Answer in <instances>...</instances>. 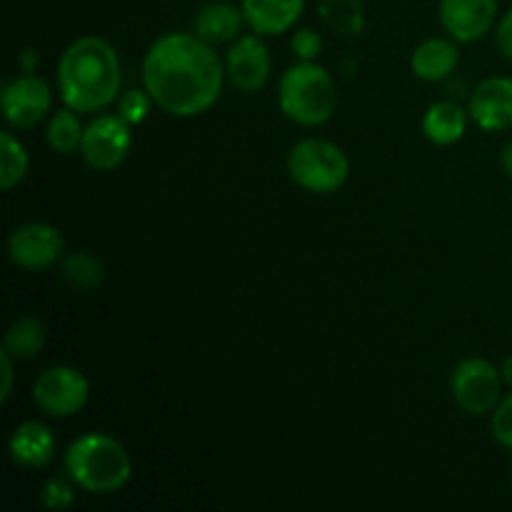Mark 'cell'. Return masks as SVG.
Returning <instances> with one entry per match:
<instances>
[{"label":"cell","mask_w":512,"mask_h":512,"mask_svg":"<svg viewBox=\"0 0 512 512\" xmlns=\"http://www.w3.org/2000/svg\"><path fill=\"white\" fill-rule=\"evenodd\" d=\"M288 175L295 185L315 195H330L350 178V160L340 145L323 138H305L288 153Z\"/></svg>","instance_id":"5b68a950"},{"label":"cell","mask_w":512,"mask_h":512,"mask_svg":"<svg viewBox=\"0 0 512 512\" xmlns=\"http://www.w3.org/2000/svg\"><path fill=\"white\" fill-rule=\"evenodd\" d=\"M30 170V155L20 138L10 130L0 133V188L13 190L25 180Z\"/></svg>","instance_id":"44dd1931"},{"label":"cell","mask_w":512,"mask_h":512,"mask_svg":"<svg viewBox=\"0 0 512 512\" xmlns=\"http://www.w3.org/2000/svg\"><path fill=\"white\" fill-rule=\"evenodd\" d=\"M60 273L73 288L93 290L103 283L105 265L93 253H70L68 258H63Z\"/></svg>","instance_id":"7402d4cb"},{"label":"cell","mask_w":512,"mask_h":512,"mask_svg":"<svg viewBox=\"0 0 512 512\" xmlns=\"http://www.w3.org/2000/svg\"><path fill=\"white\" fill-rule=\"evenodd\" d=\"M33 400L50 418H73L88 405L90 383L78 368L53 365L33 383Z\"/></svg>","instance_id":"ba28073f"},{"label":"cell","mask_w":512,"mask_h":512,"mask_svg":"<svg viewBox=\"0 0 512 512\" xmlns=\"http://www.w3.org/2000/svg\"><path fill=\"white\" fill-rule=\"evenodd\" d=\"M470 113L453 100H438L423 115V133L433 145L448 148L463 140Z\"/></svg>","instance_id":"ac0fdd59"},{"label":"cell","mask_w":512,"mask_h":512,"mask_svg":"<svg viewBox=\"0 0 512 512\" xmlns=\"http://www.w3.org/2000/svg\"><path fill=\"white\" fill-rule=\"evenodd\" d=\"M50 108L53 90L40 75L25 73L3 85V118L10 128H35L48 118Z\"/></svg>","instance_id":"9c48e42d"},{"label":"cell","mask_w":512,"mask_h":512,"mask_svg":"<svg viewBox=\"0 0 512 512\" xmlns=\"http://www.w3.org/2000/svg\"><path fill=\"white\" fill-rule=\"evenodd\" d=\"M490 430H493V438L498 440L503 448L512 450V390L508 395H503V400L498 403V408L493 410Z\"/></svg>","instance_id":"d4e9b609"},{"label":"cell","mask_w":512,"mask_h":512,"mask_svg":"<svg viewBox=\"0 0 512 512\" xmlns=\"http://www.w3.org/2000/svg\"><path fill=\"white\" fill-rule=\"evenodd\" d=\"M133 148V125L120 113H100L85 125L80 158L98 173H110L128 160Z\"/></svg>","instance_id":"52a82bcc"},{"label":"cell","mask_w":512,"mask_h":512,"mask_svg":"<svg viewBox=\"0 0 512 512\" xmlns=\"http://www.w3.org/2000/svg\"><path fill=\"white\" fill-rule=\"evenodd\" d=\"M438 15L455 43H475L498 23V0H440Z\"/></svg>","instance_id":"7c38bea8"},{"label":"cell","mask_w":512,"mask_h":512,"mask_svg":"<svg viewBox=\"0 0 512 512\" xmlns=\"http://www.w3.org/2000/svg\"><path fill=\"white\" fill-rule=\"evenodd\" d=\"M15 360L10 358L8 353H0V368H3V388H0V400H8L10 393H13V380H15V368H13Z\"/></svg>","instance_id":"83f0119b"},{"label":"cell","mask_w":512,"mask_h":512,"mask_svg":"<svg viewBox=\"0 0 512 512\" xmlns=\"http://www.w3.org/2000/svg\"><path fill=\"white\" fill-rule=\"evenodd\" d=\"M500 165H503L505 175L512 180V140L508 145L503 148V153H500Z\"/></svg>","instance_id":"f546056e"},{"label":"cell","mask_w":512,"mask_h":512,"mask_svg":"<svg viewBox=\"0 0 512 512\" xmlns=\"http://www.w3.org/2000/svg\"><path fill=\"white\" fill-rule=\"evenodd\" d=\"M278 105L285 118L303 128L325 125L338 110L333 75L315 60H298L280 78Z\"/></svg>","instance_id":"277c9868"},{"label":"cell","mask_w":512,"mask_h":512,"mask_svg":"<svg viewBox=\"0 0 512 512\" xmlns=\"http://www.w3.org/2000/svg\"><path fill=\"white\" fill-rule=\"evenodd\" d=\"M245 25L243 8L228 0H215V3L203 5L193 18V33L208 40L210 45L230 43L240 38V30Z\"/></svg>","instance_id":"e0dca14e"},{"label":"cell","mask_w":512,"mask_h":512,"mask_svg":"<svg viewBox=\"0 0 512 512\" xmlns=\"http://www.w3.org/2000/svg\"><path fill=\"white\" fill-rule=\"evenodd\" d=\"M65 250V240L60 230L50 223H25L15 228L8 238V258L13 265L23 270H40L53 268L60 263Z\"/></svg>","instance_id":"30bf717a"},{"label":"cell","mask_w":512,"mask_h":512,"mask_svg":"<svg viewBox=\"0 0 512 512\" xmlns=\"http://www.w3.org/2000/svg\"><path fill=\"white\" fill-rule=\"evenodd\" d=\"M503 385L500 368L485 358H468L458 363L450 380L455 405L470 418L493 413L503 400Z\"/></svg>","instance_id":"8992f818"},{"label":"cell","mask_w":512,"mask_h":512,"mask_svg":"<svg viewBox=\"0 0 512 512\" xmlns=\"http://www.w3.org/2000/svg\"><path fill=\"white\" fill-rule=\"evenodd\" d=\"M470 120L485 133H503L512 128V78L493 75L475 85L468 103Z\"/></svg>","instance_id":"4fadbf2b"},{"label":"cell","mask_w":512,"mask_h":512,"mask_svg":"<svg viewBox=\"0 0 512 512\" xmlns=\"http://www.w3.org/2000/svg\"><path fill=\"white\" fill-rule=\"evenodd\" d=\"M308 0H240L245 25L255 35L273 38V35L288 33L298 25Z\"/></svg>","instance_id":"5bb4252c"},{"label":"cell","mask_w":512,"mask_h":512,"mask_svg":"<svg viewBox=\"0 0 512 512\" xmlns=\"http://www.w3.org/2000/svg\"><path fill=\"white\" fill-rule=\"evenodd\" d=\"M228 73L213 45L195 33H165L143 58V88L173 118H198L223 95Z\"/></svg>","instance_id":"6da1fadb"},{"label":"cell","mask_w":512,"mask_h":512,"mask_svg":"<svg viewBox=\"0 0 512 512\" xmlns=\"http://www.w3.org/2000/svg\"><path fill=\"white\" fill-rule=\"evenodd\" d=\"M500 375H503V383L512 390V355H508V358L503 360V365H500Z\"/></svg>","instance_id":"4dcf8cb0"},{"label":"cell","mask_w":512,"mask_h":512,"mask_svg":"<svg viewBox=\"0 0 512 512\" xmlns=\"http://www.w3.org/2000/svg\"><path fill=\"white\" fill-rule=\"evenodd\" d=\"M153 105L155 103H153V98H150L148 90L133 88L118 98V113H120V118L128 120L130 125H140L148 120L150 108H153Z\"/></svg>","instance_id":"603a6c76"},{"label":"cell","mask_w":512,"mask_h":512,"mask_svg":"<svg viewBox=\"0 0 512 512\" xmlns=\"http://www.w3.org/2000/svg\"><path fill=\"white\" fill-rule=\"evenodd\" d=\"M45 340H48L45 325L33 315H25V318H18L8 328L3 350L13 360H33L45 348Z\"/></svg>","instance_id":"d6986e66"},{"label":"cell","mask_w":512,"mask_h":512,"mask_svg":"<svg viewBox=\"0 0 512 512\" xmlns=\"http://www.w3.org/2000/svg\"><path fill=\"white\" fill-rule=\"evenodd\" d=\"M460 65V48L453 38H428L410 55V70L425 83H440L450 78Z\"/></svg>","instance_id":"2e32d148"},{"label":"cell","mask_w":512,"mask_h":512,"mask_svg":"<svg viewBox=\"0 0 512 512\" xmlns=\"http://www.w3.org/2000/svg\"><path fill=\"white\" fill-rule=\"evenodd\" d=\"M85 128L80 125L78 110L73 108H60L50 115L48 128H45V140L50 148L58 155H73L80 153V143H83Z\"/></svg>","instance_id":"ffe728a7"},{"label":"cell","mask_w":512,"mask_h":512,"mask_svg":"<svg viewBox=\"0 0 512 512\" xmlns=\"http://www.w3.org/2000/svg\"><path fill=\"white\" fill-rule=\"evenodd\" d=\"M65 473L90 495H113L133 478V460L120 440L105 433H85L65 450Z\"/></svg>","instance_id":"3957f363"},{"label":"cell","mask_w":512,"mask_h":512,"mask_svg":"<svg viewBox=\"0 0 512 512\" xmlns=\"http://www.w3.org/2000/svg\"><path fill=\"white\" fill-rule=\"evenodd\" d=\"M123 68L118 50L98 35H83L63 50L58 63V90L68 108L100 113L120 98Z\"/></svg>","instance_id":"7a4b0ae2"},{"label":"cell","mask_w":512,"mask_h":512,"mask_svg":"<svg viewBox=\"0 0 512 512\" xmlns=\"http://www.w3.org/2000/svg\"><path fill=\"white\" fill-rule=\"evenodd\" d=\"M18 63H20V68H23V73H35V65H38V53H35L33 48L23 50V53L18 55Z\"/></svg>","instance_id":"f1b7e54d"},{"label":"cell","mask_w":512,"mask_h":512,"mask_svg":"<svg viewBox=\"0 0 512 512\" xmlns=\"http://www.w3.org/2000/svg\"><path fill=\"white\" fill-rule=\"evenodd\" d=\"M290 48H293L298 60H315L323 50V38H320L318 30L298 28L293 33V40H290Z\"/></svg>","instance_id":"484cf974"},{"label":"cell","mask_w":512,"mask_h":512,"mask_svg":"<svg viewBox=\"0 0 512 512\" xmlns=\"http://www.w3.org/2000/svg\"><path fill=\"white\" fill-rule=\"evenodd\" d=\"M225 73L240 93H258L273 73V58L263 35H240L225 55Z\"/></svg>","instance_id":"8fae6325"},{"label":"cell","mask_w":512,"mask_h":512,"mask_svg":"<svg viewBox=\"0 0 512 512\" xmlns=\"http://www.w3.org/2000/svg\"><path fill=\"white\" fill-rule=\"evenodd\" d=\"M495 43H498L500 53L508 60H512V8L508 13H503L498 28H495Z\"/></svg>","instance_id":"4316f807"},{"label":"cell","mask_w":512,"mask_h":512,"mask_svg":"<svg viewBox=\"0 0 512 512\" xmlns=\"http://www.w3.org/2000/svg\"><path fill=\"white\" fill-rule=\"evenodd\" d=\"M8 453L18 468L43 470L55 458V435L50 433L48 425L35 423V420L20 423L10 435Z\"/></svg>","instance_id":"9a60e30c"},{"label":"cell","mask_w":512,"mask_h":512,"mask_svg":"<svg viewBox=\"0 0 512 512\" xmlns=\"http://www.w3.org/2000/svg\"><path fill=\"white\" fill-rule=\"evenodd\" d=\"M73 480H65V478H50L48 483L43 485L40 490V503L45 505L48 510L53 512H63L68 510L70 505L75 503V488H73Z\"/></svg>","instance_id":"cb8c5ba5"}]
</instances>
